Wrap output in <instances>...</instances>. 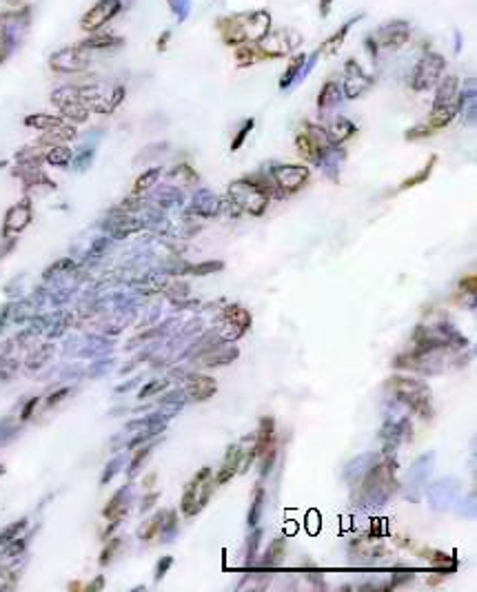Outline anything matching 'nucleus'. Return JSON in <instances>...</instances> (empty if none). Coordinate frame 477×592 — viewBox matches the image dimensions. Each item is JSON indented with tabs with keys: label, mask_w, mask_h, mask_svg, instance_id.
<instances>
[{
	"label": "nucleus",
	"mask_w": 477,
	"mask_h": 592,
	"mask_svg": "<svg viewBox=\"0 0 477 592\" xmlns=\"http://www.w3.org/2000/svg\"><path fill=\"white\" fill-rule=\"evenodd\" d=\"M162 388H164V382H154V384H149L146 388H142V391H140V397L144 399V397H149V395H151V393H156V391H162Z\"/></svg>",
	"instance_id": "4c0bfd02"
},
{
	"label": "nucleus",
	"mask_w": 477,
	"mask_h": 592,
	"mask_svg": "<svg viewBox=\"0 0 477 592\" xmlns=\"http://www.w3.org/2000/svg\"><path fill=\"white\" fill-rule=\"evenodd\" d=\"M300 33L296 31H289V29H280V31H273L267 33L262 38L255 43V47L260 49V53L264 58H282L286 55L291 49H296L300 45Z\"/></svg>",
	"instance_id": "0eeeda50"
},
{
	"label": "nucleus",
	"mask_w": 477,
	"mask_h": 592,
	"mask_svg": "<svg viewBox=\"0 0 477 592\" xmlns=\"http://www.w3.org/2000/svg\"><path fill=\"white\" fill-rule=\"evenodd\" d=\"M29 222H31V207H29V202H21V205H16V207L9 209L3 233L5 235L21 233L29 225Z\"/></svg>",
	"instance_id": "2eb2a0df"
},
{
	"label": "nucleus",
	"mask_w": 477,
	"mask_h": 592,
	"mask_svg": "<svg viewBox=\"0 0 477 592\" xmlns=\"http://www.w3.org/2000/svg\"><path fill=\"white\" fill-rule=\"evenodd\" d=\"M89 60H91V51L76 45V47H67V49H60L53 53L49 58V67L58 73H78L89 67Z\"/></svg>",
	"instance_id": "9d476101"
},
{
	"label": "nucleus",
	"mask_w": 477,
	"mask_h": 592,
	"mask_svg": "<svg viewBox=\"0 0 477 592\" xmlns=\"http://www.w3.org/2000/svg\"><path fill=\"white\" fill-rule=\"evenodd\" d=\"M455 100H460V82H457L455 76H449V78H439V87H437V94H435V102L433 107L437 104H449V102H455Z\"/></svg>",
	"instance_id": "aec40b11"
},
{
	"label": "nucleus",
	"mask_w": 477,
	"mask_h": 592,
	"mask_svg": "<svg viewBox=\"0 0 477 592\" xmlns=\"http://www.w3.org/2000/svg\"><path fill=\"white\" fill-rule=\"evenodd\" d=\"M51 100L60 109L63 118H67V120L85 122L89 118V109L82 104V100L78 96V87H60L53 91Z\"/></svg>",
	"instance_id": "1a4fd4ad"
},
{
	"label": "nucleus",
	"mask_w": 477,
	"mask_h": 592,
	"mask_svg": "<svg viewBox=\"0 0 477 592\" xmlns=\"http://www.w3.org/2000/svg\"><path fill=\"white\" fill-rule=\"evenodd\" d=\"M78 96L89 111L96 114H112V111L122 102L124 87H107V85H87L78 87Z\"/></svg>",
	"instance_id": "f03ea898"
},
{
	"label": "nucleus",
	"mask_w": 477,
	"mask_h": 592,
	"mask_svg": "<svg viewBox=\"0 0 477 592\" xmlns=\"http://www.w3.org/2000/svg\"><path fill=\"white\" fill-rule=\"evenodd\" d=\"M371 85H373V78L366 76L355 60H346L344 82H342V91H344L346 98H360L366 89H371Z\"/></svg>",
	"instance_id": "f8f14e48"
},
{
	"label": "nucleus",
	"mask_w": 477,
	"mask_h": 592,
	"mask_svg": "<svg viewBox=\"0 0 477 592\" xmlns=\"http://www.w3.org/2000/svg\"><path fill=\"white\" fill-rule=\"evenodd\" d=\"M171 566V557H164V564L160 561L158 568H156V579H162L164 577V572H167V568Z\"/></svg>",
	"instance_id": "58836bf2"
},
{
	"label": "nucleus",
	"mask_w": 477,
	"mask_h": 592,
	"mask_svg": "<svg viewBox=\"0 0 477 592\" xmlns=\"http://www.w3.org/2000/svg\"><path fill=\"white\" fill-rule=\"evenodd\" d=\"M409 36H411V29L404 21H395V23H389V25H384L375 36H373V41L382 47H387V49H397L402 47L407 41H409Z\"/></svg>",
	"instance_id": "ddd939ff"
},
{
	"label": "nucleus",
	"mask_w": 477,
	"mask_h": 592,
	"mask_svg": "<svg viewBox=\"0 0 477 592\" xmlns=\"http://www.w3.org/2000/svg\"><path fill=\"white\" fill-rule=\"evenodd\" d=\"M348 29H351V23H346L340 31H336V33L331 36V38L324 41L320 49H322L326 55H333V53H338V49L342 47V43H344V36H346V31H348Z\"/></svg>",
	"instance_id": "c85d7f7f"
},
{
	"label": "nucleus",
	"mask_w": 477,
	"mask_h": 592,
	"mask_svg": "<svg viewBox=\"0 0 477 592\" xmlns=\"http://www.w3.org/2000/svg\"><path fill=\"white\" fill-rule=\"evenodd\" d=\"M240 23H242V29H245L247 43H258V41L262 38V36L269 33L271 16H269V11L260 9V11H253V14L240 16Z\"/></svg>",
	"instance_id": "4468645a"
},
{
	"label": "nucleus",
	"mask_w": 477,
	"mask_h": 592,
	"mask_svg": "<svg viewBox=\"0 0 477 592\" xmlns=\"http://www.w3.org/2000/svg\"><path fill=\"white\" fill-rule=\"evenodd\" d=\"M264 55L260 53V49L255 47V43H249V45H237V51H235V63L240 65V67H247V65H253V63H258L262 60Z\"/></svg>",
	"instance_id": "b1692460"
},
{
	"label": "nucleus",
	"mask_w": 477,
	"mask_h": 592,
	"mask_svg": "<svg viewBox=\"0 0 477 592\" xmlns=\"http://www.w3.org/2000/svg\"><path fill=\"white\" fill-rule=\"evenodd\" d=\"M237 457H240V451H237L235 446H231L229 453H227V459H225L223 468H220V473L215 477V484H225V482H229V479L235 475V470L240 468V464H237Z\"/></svg>",
	"instance_id": "5701e85b"
},
{
	"label": "nucleus",
	"mask_w": 477,
	"mask_h": 592,
	"mask_svg": "<svg viewBox=\"0 0 477 592\" xmlns=\"http://www.w3.org/2000/svg\"><path fill=\"white\" fill-rule=\"evenodd\" d=\"M435 162H437V158L433 156V158L429 160V164H427L424 169H422L419 173H415V176L407 178L404 182L400 184V191H407V189H411V187H417V184H422L424 180H429V176L433 173V166H435Z\"/></svg>",
	"instance_id": "cd10ccee"
},
{
	"label": "nucleus",
	"mask_w": 477,
	"mask_h": 592,
	"mask_svg": "<svg viewBox=\"0 0 477 592\" xmlns=\"http://www.w3.org/2000/svg\"><path fill=\"white\" fill-rule=\"evenodd\" d=\"M215 486V479L211 477V468H203L200 470L189 486L185 488V497H182V512L187 517H193L203 510V506L207 504V499L211 497Z\"/></svg>",
	"instance_id": "7ed1b4c3"
},
{
	"label": "nucleus",
	"mask_w": 477,
	"mask_h": 592,
	"mask_svg": "<svg viewBox=\"0 0 477 592\" xmlns=\"http://www.w3.org/2000/svg\"><path fill=\"white\" fill-rule=\"evenodd\" d=\"M223 269V262H207V264H198V267H191L189 271L193 275H207V273H215Z\"/></svg>",
	"instance_id": "c9c22d12"
},
{
	"label": "nucleus",
	"mask_w": 477,
	"mask_h": 592,
	"mask_svg": "<svg viewBox=\"0 0 477 592\" xmlns=\"http://www.w3.org/2000/svg\"><path fill=\"white\" fill-rule=\"evenodd\" d=\"M47 162L49 164H56V166H67L69 160H71V151L67 149L65 144H51L47 154H45Z\"/></svg>",
	"instance_id": "bb28decb"
},
{
	"label": "nucleus",
	"mask_w": 477,
	"mask_h": 592,
	"mask_svg": "<svg viewBox=\"0 0 477 592\" xmlns=\"http://www.w3.org/2000/svg\"><path fill=\"white\" fill-rule=\"evenodd\" d=\"M462 100H464V96H460V100H455V102L433 107L431 118H429V127L433 129V131H435V129H442V127L453 122V118L460 114V109H462Z\"/></svg>",
	"instance_id": "dca6fc26"
},
{
	"label": "nucleus",
	"mask_w": 477,
	"mask_h": 592,
	"mask_svg": "<svg viewBox=\"0 0 477 592\" xmlns=\"http://www.w3.org/2000/svg\"><path fill=\"white\" fill-rule=\"evenodd\" d=\"M122 41L116 38V36H109V33H98V36H91V38L82 41L80 47L87 51H109V49H116L120 47Z\"/></svg>",
	"instance_id": "412c9836"
},
{
	"label": "nucleus",
	"mask_w": 477,
	"mask_h": 592,
	"mask_svg": "<svg viewBox=\"0 0 477 592\" xmlns=\"http://www.w3.org/2000/svg\"><path fill=\"white\" fill-rule=\"evenodd\" d=\"M273 457H275V421L271 417H264L260 421L258 435H255L253 453L249 455V461L262 459V475H267L271 470Z\"/></svg>",
	"instance_id": "423d86ee"
},
{
	"label": "nucleus",
	"mask_w": 477,
	"mask_h": 592,
	"mask_svg": "<svg viewBox=\"0 0 477 592\" xmlns=\"http://www.w3.org/2000/svg\"><path fill=\"white\" fill-rule=\"evenodd\" d=\"M231 198L233 205L237 207V213H240V209H245L251 215H262L269 205V193H264L251 178L237 180L231 187Z\"/></svg>",
	"instance_id": "20e7f679"
},
{
	"label": "nucleus",
	"mask_w": 477,
	"mask_h": 592,
	"mask_svg": "<svg viewBox=\"0 0 477 592\" xmlns=\"http://www.w3.org/2000/svg\"><path fill=\"white\" fill-rule=\"evenodd\" d=\"M431 566L433 568H439V570H455L457 564L453 557H446L444 552H435V557H431Z\"/></svg>",
	"instance_id": "72a5a7b5"
},
{
	"label": "nucleus",
	"mask_w": 477,
	"mask_h": 592,
	"mask_svg": "<svg viewBox=\"0 0 477 592\" xmlns=\"http://www.w3.org/2000/svg\"><path fill=\"white\" fill-rule=\"evenodd\" d=\"M271 178L275 189H280V195H289L304 187V182L309 180V169L300 164H278L271 169Z\"/></svg>",
	"instance_id": "6e6552de"
},
{
	"label": "nucleus",
	"mask_w": 477,
	"mask_h": 592,
	"mask_svg": "<svg viewBox=\"0 0 477 592\" xmlns=\"http://www.w3.org/2000/svg\"><path fill=\"white\" fill-rule=\"evenodd\" d=\"M63 122H65L63 118L45 116V114H36V116H27V118H25V124H27V127L41 129V131H49V129H56V127H60Z\"/></svg>",
	"instance_id": "a878e982"
},
{
	"label": "nucleus",
	"mask_w": 477,
	"mask_h": 592,
	"mask_svg": "<svg viewBox=\"0 0 477 592\" xmlns=\"http://www.w3.org/2000/svg\"><path fill=\"white\" fill-rule=\"evenodd\" d=\"M3 3H9V5H23L25 0H3Z\"/></svg>",
	"instance_id": "a19ab883"
},
{
	"label": "nucleus",
	"mask_w": 477,
	"mask_h": 592,
	"mask_svg": "<svg viewBox=\"0 0 477 592\" xmlns=\"http://www.w3.org/2000/svg\"><path fill=\"white\" fill-rule=\"evenodd\" d=\"M282 554H284V542H282V539H275V542L271 544V548L267 550V564H269V566L280 564Z\"/></svg>",
	"instance_id": "473e14b6"
},
{
	"label": "nucleus",
	"mask_w": 477,
	"mask_h": 592,
	"mask_svg": "<svg viewBox=\"0 0 477 592\" xmlns=\"http://www.w3.org/2000/svg\"><path fill=\"white\" fill-rule=\"evenodd\" d=\"M122 9V0H98V3L91 7L80 21V27L85 31H98L100 27H104L112 18Z\"/></svg>",
	"instance_id": "9b49d317"
},
{
	"label": "nucleus",
	"mask_w": 477,
	"mask_h": 592,
	"mask_svg": "<svg viewBox=\"0 0 477 592\" xmlns=\"http://www.w3.org/2000/svg\"><path fill=\"white\" fill-rule=\"evenodd\" d=\"M215 391H218L215 380H211V377H207V375H191L189 382H187V393H189L193 399H200V402L209 399Z\"/></svg>",
	"instance_id": "a211bd4d"
},
{
	"label": "nucleus",
	"mask_w": 477,
	"mask_h": 592,
	"mask_svg": "<svg viewBox=\"0 0 477 592\" xmlns=\"http://www.w3.org/2000/svg\"><path fill=\"white\" fill-rule=\"evenodd\" d=\"M324 134H326L328 144H342L355 134V124L346 118H336L331 127L324 129Z\"/></svg>",
	"instance_id": "6ab92c4d"
},
{
	"label": "nucleus",
	"mask_w": 477,
	"mask_h": 592,
	"mask_svg": "<svg viewBox=\"0 0 477 592\" xmlns=\"http://www.w3.org/2000/svg\"><path fill=\"white\" fill-rule=\"evenodd\" d=\"M446 69V60H444V55H439L435 51L427 53L424 58H422L413 71V78H411V85L415 91H427L431 87H435L439 82V78H442V73Z\"/></svg>",
	"instance_id": "39448f33"
},
{
	"label": "nucleus",
	"mask_w": 477,
	"mask_h": 592,
	"mask_svg": "<svg viewBox=\"0 0 477 592\" xmlns=\"http://www.w3.org/2000/svg\"><path fill=\"white\" fill-rule=\"evenodd\" d=\"M304 60H306V55L304 53H298L296 58H291V65H289V71L284 73V78L280 80V87H289L293 82V78L298 76L300 69L304 67Z\"/></svg>",
	"instance_id": "c756f323"
},
{
	"label": "nucleus",
	"mask_w": 477,
	"mask_h": 592,
	"mask_svg": "<svg viewBox=\"0 0 477 592\" xmlns=\"http://www.w3.org/2000/svg\"><path fill=\"white\" fill-rule=\"evenodd\" d=\"M253 129V120H247L245 122V127L240 129V131H237V136L233 138V142H231V151H237L242 146V142L247 140V136H249V131Z\"/></svg>",
	"instance_id": "f704fd0d"
},
{
	"label": "nucleus",
	"mask_w": 477,
	"mask_h": 592,
	"mask_svg": "<svg viewBox=\"0 0 477 592\" xmlns=\"http://www.w3.org/2000/svg\"><path fill=\"white\" fill-rule=\"evenodd\" d=\"M158 176H160V169H149L146 173H142V176L136 180V187H134V191H136V193H140V191H144V189H149L151 184H156Z\"/></svg>",
	"instance_id": "2f4dec72"
},
{
	"label": "nucleus",
	"mask_w": 477,
	"mask_h": 592,
	"mask_svg": "<svg viewBox=\"0 0 477 592\" xmlns=\"http://www.w3.org/2000/svg\"><path fill=\"white\" fill-rule=\"evenodd\" d=\"M118 544H120V542H118V539H114V542H112V548H107V550L102 552V559H100L102 564H107L109 559H112V554H114V550L118 548Z\"/></svg>",
	"instance_id": "ea45409f"
},
{
	"label": "nucleus",
	"mask_w": 477,
	"mask_h": 592,
	"mask_svg": "<svg viewBox=\"0 0 477 592\" xmlns=\"http://www.w3.org/2000/svg\"><path fill=\"white\" fill-rule=\"evenodd\" d=\"M389 386L393 388L397 399L409 404L415 413H419L422 417H431V391L424 382L409 380V377H393Z\"/></svg>",
	"instance_id": "f257e3e1"
},
{
	"label": "nucleus",
	"mask_w": 477,
	"mask_h": 592,
	"mask_svg": "<svg viewBox=\"0 0 477 592\" xmlns=\"http://www.w3.org/2000/svg\"><path fill=\"white\" fill-rule=\"evenodd\" d=\"M340 96H342V91L336 82H326L320 91V98H318V107L320 109H331L340 102Z\"/></svg>",
	"instance_id": "393cba45"
},
{
	"label": "nucleus",
	"mask_w": 477,
	"mask_h": 592,
	"mask_svg": "<svg viewBox=\"0 0 477 592\" xmlns=\"http://www.w3.org/2000/svg\"><path fill=\"white\" fill-rule=\"evenodd\" d=\"M218 31L223 33V41L227 45H242L247 43L245 38V29H242V23H240V16H235V18H223V21H218Z\"/></svg>",
	"instance_id": "f3484780"
},
{
	"label": "nucleus",
	"mask_w": 477,
	"mask_h": 592,
	"mask_svg": "<svg viewBox=\"0 0 477 592\" xmlns=\"http://www.w3.org/2000/svg\"><path fill=\"white\" fill-rule=\"evenodd\" d=\"M262 508H264V490L258 488L255 490V497H253V506H251V512H249V526H255L260 520V515H262Z\"/></svg>",
	"instance_id": "7c9ffc66"
},
{
	"label": "nucleus",
	"mask_w": 477,
	"mask_h": 592,
	"mask_svg": "<svg viewBox=\"0 0 477 592\" xmlns=\"http://www.w3.org/2000/svg\"><path fill=\"white\" fill-rule=\"evenodd\" d=\"M431 134H433V129H431L429 124H424V127H415V129H411V131L407 134V140L427 138V136H431Z\"/></svg>",
	"instance_id": "e433bc0d"
},
{
	"label": "nucleus",
	"mask_w": 477,
	"mask_h": 592,
	"mask_svg": "<svg viewBox=\"0 0 477 592\" xmlns=\"http://www.w3.org/2000/svg\"><path fill=\"white\" fill-rule=\"evenodd\" d=\"M225 320H227V326H233L240 335L251 326V316H249V311L242 308V306H229L225 311Z\"/></svg>",
	"instance_id": "4be33fe9"
}]
</instances>
